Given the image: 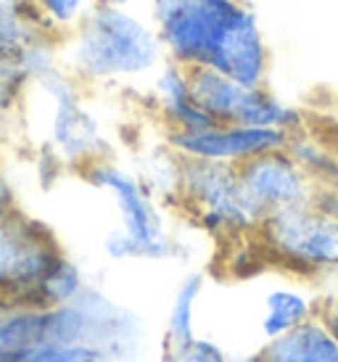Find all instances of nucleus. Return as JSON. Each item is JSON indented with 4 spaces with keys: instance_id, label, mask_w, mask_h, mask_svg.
<instances>
[{
    "instance_id": "20e7f679",
    "label": "nucleus",
    "mask_w": 338,
    "mask_h": 362,
    "mask_svg": "<svg viewBox=\"0 0 338 362\" xmlns=\"http://www.w3.org/2000/svg\"><path fill=\"white\" fill-rule=\"evenodd\" d=\"M177 209L217 243H235L254 235L259 217L240 191L238 167L206 159H182Z\"/></svg>"
},
{
    "instance_id": "ddd939ff",
    "label": "nucleus",
    "mask_w": 338,
    "mask_h": 362,
    "mask_svg": "<svg viewBox=\"0 0 338 362\" xmlns=\"http://www.w3.org/2000/svg\"><path fill=\"white\" fill-rule=\"evenodd\" d=\"M235 124L267 127V130H280L293 135V132L307 127L309 117L307 111L298 109L296 103H289L286 98H280L269 85H259V88H246L243 90Z\"/></svg>"
},
{
    "instance_id": "a211bd4d",
    "label": "nucleus",
    "mask_w": 338,
    "mask_h": 362,
    "mask_svg": "<svg viewBox=\"0 0 338 362\" xmlns=\"http://www.w3.org/2000/svg\"><path fill=\"white\" fill-rule=\"evenodd\" d=\"M286 151L293 156L307 177L315 182L317 191H336L338 188V151L325 138H320L312 127L289 135Z\"/></svg>"
},
{
    "instance_id": "393cba45",
    "label": "nucleus",
    "mask_w": 338,
    "mask_h": 362,
    "mask_svg": "<svg viewBox=\"0 0 338 362\" xmlns=\"http://www.w3.org/2000/svg\"><path fill=\"white\" fill-rule=\"evenodd\" d=\"M32 85L24 77H21L19 69H0V124L3 122H11L19 109L24 106L27 95H30Z\"/></svg>"
},
{
    "instance_id": "2eb2a0df",
    "label": "nucleus",
    "mask_w": 338,
    "mask_h": 362,
    "mask_svg": "<svg viewBox=\"0 0 338 362\" xmlns=\"http://www.w3.org/2000/svg\"><path fill=\"white\" fill-rule=\"evenodd\" d=\"M188 71L190 90L201 109L219 124H235L246 85H238L235 80H230L228 74L209 69V66H196Z\"/></svg>"
},
{
    "instance_id": "bb28decb",
    "label": "nucleus",
    "mask_w": 338,
    "mask_h": 362,
    "mask_svg": "<svg viewBox=\"0 0 338 362\" xmlns=\"http://www.w3.org/2000/svg\"><path fill=\"white\" fill-rule=\"evenodd\" d=\"M317 317L325 322L330 336L338 341V293H330V296L317 299Z\"/></svg>"
},
{
    "instance_id": "9b49d317",
    "label": "nucleus",
    "mask_w": 338,
    "mask_h": 362,
    "mask_svg": "<svg viewBox=\"0 0 338 362\" xmlns=\"http://www.w3.org/2000/svg\"><path fill=\"white\" fill-rule=\"evenodd\" d=\"M148 98L164 132H196L214 124L190 90V71L177 61H164L148 80Z\"/></svg>"
},
{
    "instance_id": "f03ea898",
    "label": "nucleus",
    "mask_w": 338,
    "mask_h": 362,
    "mask_svg": "<svg viewBox=\"0 0 338 362\" xmlns=\"http://www.w3.org/2000/svg\"><path fill=\"white\" fill-rule=\"evenodd\" d=\"M167 61L151 16L132 8H95L61 40V64L85 90L151 80Z\"/></svg>"
},
{
    "instance_id": "1a4fd4ad",
    "label": "nucleus",
    "mask_w": 338,
    "mask_h": 362,
    "mask_svg": "<svg viewBox=\"0 0 338 362\" xmlns=\"http://www.w3.org/2000/svg\"><path fill=\"white\" fill-rule=\"evenodd\" d=\"M238 182L259 222L275 211L315 204L317 196L315 182L286 148L243 161L238 167Z\"/></svg>"
},
{
    "instance_id": "412c9836",
    "label": "nucleus",
    "mask_w": 338,
    "mask_h": 362,
    "mask_svg": "<svg viewBox=\"0 0 338 362\" xmlns=\"http://www.w3.org/2000/svg\"><path fill=\"white\" fill-rule=\"evenodd\" d=\"M88 275L69 254H64L53 267L40 278V283L32 288V293L24 299L21 307H32V310H53V307H64L71 304L88 286Z\"/></svg>"
},
{
    "instance_id": "4be33fe9",
    "label": "nucleus",
    "mask_w": 338,
    "mask_h": 362,
    "mask_svg": "<svg viewBox=\"0 0 338 362\" xmlns=\"http://www.w3.org/2000/svg\"><path fill=\"white\" fill-rule=\"evenodd\" d=\"M35 16L42 27L56 35V37H66L90 11V0H30Z\"/></svg>"
},
{
    "instance_id": "a878e982",
    "label": "nucleus",
    "mask_w": 338,
    "mask_h": 362,
    "mask_svg": "<svg viewBox=\"0 0 338 362\" xmlns=\"http://www.w3.org/2000/svg\"><path fill=\"white\" fill-rule=\"evenodd\" d=\"M16 209H21L16 188H13V182H11L8 175L0 170V222L6 220V217H11Z\"/></svg>"
},
{
    "instance_id": "c756f323",
    "label": "nucleus",
    "mask_w": 338,
    "mask_h": 362,
    "mask_svg": "<svg viewBox=\"0 0 338 362\" xmlns=\"http://www.w3.org/2000/svg\"><path fill=\"white\" fill-rule=\"evenodd\" d=\"M90 6H95V8H129L132 0H90Z\"/></svg>"
},
{
    "instance_id": "6ab92c4d",
    "label": "nucleus",
    "mask_w": 338,
    "mask_h": 362,
    "mask_svg": "<svg viewBox=\"0 0 338 362\" xmlns=\"http://www.w3.org/2000/svg\"><path fill=\"white\" fill-rule=\"evenodd\" d=\"M42 27L30 0H0V69L16 66L24 48L30 45Z\"/></svg>"
},
{
    "instance_id": "cd10ccee",
    "label": "nucleus",
    "mask_w": 338,
    "mask_h": 362,
    "mask_svg": "<svg viewBox=\"0 0 338 362\" xmlns=\"http://www.w3.org/2000/svg\"><path fill=\"white\" fill-rule=\"evenodd\" d=\"M315 206L322 211H328V214H333L338 220V188L336 191H317V196H315Z\"/></svg>"
},
{
    "instance_id": "9d476101",
    "label": "nucleus",
    "mask_w": 338,
    "mask_h": 362,
    "mask_svg": "<svg viewBox=\"0 0 338 362\" xmlns=\"http://www.w3.org/2000/svg\"><path fill=\"white\" fill-rule=\"evenodd\" d=\"M164 141L182 159H206L240 167L243 161L289 146V132L249 124H209L196 132H164Z\"/></svg>"
},
{
    "instance_id": "7ed1b4c3",
    "label": "nucleus",
    "mask_w": 338,
    "mask_h": 362,
    "mask_svg": "<svg viewBox=\"0 0 338 362\" xmlns=\"http://www.w3.org/2000/svg\"><path fill=\"white\" fill-rule=\"evenodd\" d=\"M80 177L90 188L106 193L117 211L120 228L135 249V259L140 262H182L188 257L172 222L167 204H161L153 193L140 182L135 170H129L114 156L88 164Z\"/></svg>"
},
{
    "instance_id": "4468645a",
    "label": "nucleus",
    "mask_w": 338,
    "mask_h": 362,
    "mask_svg": "<svg viewBox=\"0 0 338 362\" xmlns=\"http://www.w3.org/2000/svg\"><path fill=\"white\" fill-rule=\"evenodd\" d=\"M206 288V272L188 270L172 291L164 317V333H161V349H175L188 344L196 336V315H199V302Z\"/></svg>"
},
{
    "instance_id": "f3484780",
    "label": "nucleus",
    "mask_w": 338,
    "mask_h": 362,
    "mask_svg": "<svg viewBox=\"0 0 338 362\" xmlns=\"http://www.w3.org/2000/svg\"><path fill=\"white\" fill-rule=\"evenodd\" d=\"M180 170H182V156L164 138L153 146H146L135 164V175L140 182L167 206H177Z\"/></svg>"
},
{
    "instance_id": "b1692460",
    "label": "nucleus",
    "mask_w": 338,
    "mask_h": 362,
    "mask_svg": "<svg viewBox=\"0 0 338 362\" xmlns=\"http://www.w3.org/2000/svg\"><path fill=\"white\" fill-rule=\"evenodd\" d=\"M230 352L209 336H193L188 344L161 349V362H228Z\"/></svg>"
},
{
    "instance_id": "f8f14e48",
    "label": "nucleus",
    "mask_w": 338,
    "mask_h": 362,
    "mask_svg": "<svg viewBox=\"0 0 338 362\" xmlns=\"http://www.w3.org/2000/svg\"><path fill=\"white\" fill-rule=\"evenodd\" d=\"M262 362H338V341L317 315L293 331L262 344Z\"/></svg>"
},
{
    "instance_id": "39448f33",
    "label": "nucleus",
    "mask_w": 338,
    "mask_h": 362,
    "mask_svg": "<svg viewBox=\"0 0 338 362\" xmlns=\"http://www.w3.org/2000/svg\"><path fill=\"white\" fill-rule=\"evenodd\" d=\"M45 101V148L64 164V170L80 175L88 164L111 156V138L103 122L85 101V88L64 64L32 85Z\"/></svg>"
},
{
    "instance_id": "dca6fc26",
    "label": "nucleus",
    "mask_w": 338,
    "mask_h": 362,
    "mask_svg": "<svg viewBox=\"0 0 338 362\" xmlns=\"http://www.w3.org/2000/svg\"><path fill=\"white\" fill-rule=\"evenodd\" d=\"M315 315H317V299H312L301 288L278 286V288L264 293L259 328H262L264 341H269V339H278L283 333L293 331L296 325L307 322Z\"/></svg>"
},
{
    "instance_id": "f257e3e1",
    "label": "nucleus",
    "mask_w": 338,
    "mask_h": 362,
    "mask_svg": "<svg viewBox=\"0 0 338 362\" xmlns=\"http://www.w3.org/2000/svg\"><path fill=\"white\" fill-rule=\"evenodd\" d=\"M153 24L169 61L209 66L246 88L269 85L272 53L249 0H177Z\"/></svg>"
},
{
    "instance_id": "7c9ffc66",
    "label": "nucleus",
    "mask_w": 338,
    "mask_h": 362,
    "mask_svg": "<svg viewBox=\"0 0 338 362\" xmlns=\"http://www.w3.org/2000/svg\"><path fill=\"white\" fill-rule=\"evenodd\" d=\"M228 362H262V360H259V352H251V354H230Z\"/></svg>"
},
{
    "instance_id": "6e6552de",
    "label": "nucleus",
    "mask_w": 338,
    "mask_h": 362,
    "mask_svg": "<svg viewBox=\"0 0 338 362\" xmlns=\"http://www.w3.org/2000/svg\"><path fill=\"white\" fill-rule=\"evenodd\" d=\"M80 315V344L98 349L111 362H140L148 352L146 320L129 304L114 299L95 283H88L74 299Z\"/></svg>"
},
{
    "instance_id": "423d86ee",
    "label": "nucleus",
    "mask_w": 338,
    "mask_h": 362,
    "mask_svg": "<svg viewBox=\"0 0 338 362\" xmlns=\"http://www.w3.org/2000/svg\"><path fill=\"white\" fill-rule=\"evenodd\" d=\"M254 235L269 264L296 278L338 275V220L315 204L267 214Z\"/></svg>"
},
{
    "instance_id": "aec40b11",
    "label": "nucleus",
    "mask_w": 338,
    "mask_h": 362,
    "mask_svg": "<svg viewBox=\"0 0 338 362\" xmlns=\"http://www.w3.org/2000/svg\"><path fill=\"white\" fill-rule=\"evenodd\" d=\"M40 341H45V310L0 302V362H16Z\"/></svg>"
},
{
    "instance_id": "c85d7f7f",
    "label": "nucleus",
    "mask_w": 338,
    "mask_h": 362,
    "mask_svg": "<svg viewBox=\"0 0 338 362\" xmlns=\"http://www.w3.org/2000/svg\"><path fill=\"white\" fill-rule=\"evenodd\" d=\"M177 0H148V13H151V19L156 21V19H161L164 13H167L172 6H175Z\"/></svg>"
},
{
    "instance_id": "0eeeda50",
    "label": "nucleus",
    "mask_w": 338,
    "mask_h": 362,
    "mask_svg": "<svg viewBox=\"0 0 338 362\" xmlns=\"http://www.w3.org/2000/svg\"><path fill=\"white\" fill-rule=\"evenodd\" d=\"M50 225L16 209L0 222V302L24 304L40 278L64 257Z\"/></svg>"
},
{
    "instance_id": "5701e85b",
    "label": "nucleus",
    "mask_w": 338,
    "mask_h": 362,
    "mask_svg": "<svg viewBox=\"0 0 338 362\" xmlns=\"http://www.w3.org/2000/svg\"><path fill=\"white\" fill-rule=\"evenodd\" d=\"M16 362H111L106 360L98 349H93L88 344H56V341H40L24 349L16 357Z\"/></svg>"
}]
</instances>
